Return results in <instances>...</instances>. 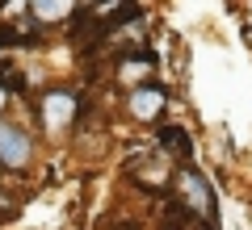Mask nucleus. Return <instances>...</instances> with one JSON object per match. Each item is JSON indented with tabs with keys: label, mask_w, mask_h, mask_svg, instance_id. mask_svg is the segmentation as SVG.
<instances>
[{
	"label": "nucleus",
	"mask_w": 252,
	"mask_h": 230,
	"mask_svg": "<svg viewBox=\"0 0 252 230\" xmlns=\"http://www.w3.org/2000/svg\"><path fill=\"white\" fill-rule=\"evenodd\" d=\"M168 105V92L160 88V84H147V88H135L130 92V101H126V109L139 117V122H152L160 109Z\"/></svg>",
	"instance_id": "3"
},
{
	"label": "nucleus",
	"mask_w": 252,
	"mask_h": 230,
	"mask_svg": "<svg viewBox=\"0 0 252 230\" xmlns=\"http://www.w3.org/2000/svg\"><path fill=\"white\" fill-rule=\"evenodd\" d=\"M152 71H156L152 51H139L135 59H122V63H118V76H122V84H143Z\"/></svg>",
	"instance_id": "5"
},
{
	"label": "nucleus",
	"mask_w": 252,
	"mask_h": 230,
	"mask_svg": "<svg viewBox=\"0 0 252 230\" xmlns=\"http://www.w3.org/2000/svg\"><path fill=\"white\" fill-rule=\"evenodd\" d=\"M185 230H198V226H185Z\"/></svg>",
	"instance_id": "10"
},
{
	"label": "nucleus",
	"mask_w": 252,
	"mask_h": 230,
	"mask_svg": "<svg viewBox=\"0 0 252 230\" xmlns=\"http://www.w3.org/2000/svg\"><path fill=\"white\" fill-rule=\"evenodd\" d=\"M0 109H4V88H0Z\"/></svg>",
	"instance_id": "8"
},
{
	"label": "nucleus",
	"mask_w": 252,
	"mask_h": 230,
	"mask_svg": "<svg viewBox=\"0 0 252 230\" xmlns=\"http://www.w3.org/2000/svg\"><path fill=\"white\" fill-rule=\"evenodd\" d=\"M160 147L172 151V155H181V159H189V155H193V147H189V134L181 130V126H164V130H160Z\"/></svg>",
	"instance_id": "7"
},
{
	"label": "nucleus",
	"mask_w": 252,
	"mask_h": 230,
	"mask_svg": "<svg viewBox=\"0 0 252 230\" xmlns=\"http://www.w3.org/2000/svg\"><path fill=\"white\" fill-rule=\"evenodd\" d=\"M177 188H181V201H185V209L193 213V218H202L206 226H215L219 222V201H215V188H210V180L202 176L193 163H185V168L177 172Z\"/></svg>",
	"instance_id": "1"
},
{
	"label": "nucleus",
	"mask_w": 252,
	"mask_h": 230,
	"mask_svg": "<svg viewBox=\"0 0 252 230\" xmlns=\"http://www.w3.org/2000/svg\"><path fill=\"white\" fill-rule=\"evenodd\" d=\"M30 13L42 26H55V21H67L76 13V0H30Z\"/></svg>",
	"instance_id": "4"
},
{
	"label": "nucleus",
	"mask_w": 252,
	"mask_h": 230,
	"mask_svg": "<svg viewBox=\"0 0 252 230\" xmlns=\"http://www.w3.org/2000/svg\"><path fill=\"white\" fill-rule=\"evenodd\" d=\"M4 4H9V0H0V9H4Z\"/></svg>",
	"instance_id": "9"
},
{
	"label": "nucleus",
	"mask_w": 252,
	"mask_h": 230,
	"mask_svg": "<svg viewBox=\"0 0 252 230\" xmlns=\"http://www.w3.org/2000/svg\"><path fill=\"white\" fill-rule=\"evenodd\" d=\"M42 109H46V126H51V130H59L63 122H72L76 101L67 97V92H55V97H46V101H42Z\"/></svg>",
	"instance_id": "6"
},
{
	"label": "nucleus",
	"mask_w": 252,
	"mask_h": 230,
	"mask_svg": "<svg viewBox=\"0 0 252 230\" xmlns=\"http://www.w3.org/2000/svg\"><path fill=\"white\" fill-rule=\"evenodd\" d=\"M30 151H34L30 134L21 130V126H13V122L0 117V163H4V168H26Z\"/></svg>",
	"instance_id": "2"
}]
</instances>
